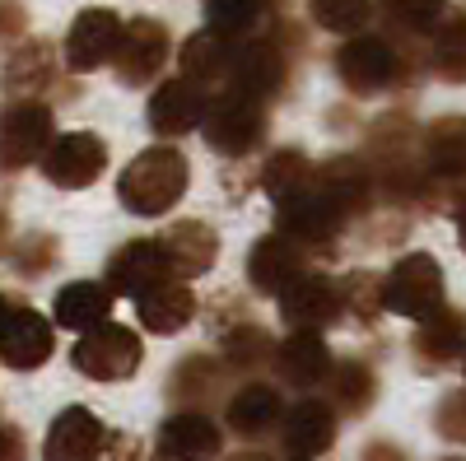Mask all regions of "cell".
Listing matches in <instances>:
<instances>
[{
	"label": "cell",
	"mask_w": 466,
	"mask_h": 461,
	"mask_svg": "<svg viewBox=\"0 0 466 461\" xmlns=\"http://www.w3.org/2000/svg\"><path fill=\"white\" fill-rule=\"evenodd\" d=\"M430 70L443 85H466V10L448 5L443 24L430 37Z\"/></svg>",
	"instance_id": "31"
},
{
	"label": "cell",
	"mask_w": 466,
	"mask_h": 461,
	"mask_svg": "<svg viewBox=\"0 0 466 461\" xmlns=\"http://www.w3.org/2000/svg\"><path fill=\"white\" fill-rule=\"evenodd\" d=\"M56 350V331L43 313H33V307H10L5 326H0V364H10L19 373H33L43 368Z\"/></svg>",
	"instance_id": "14"
},
{
	"label": "cell",
	"mask_w": 466,
	"mask_h": 461,
	"mask_svg": "<svg viewBox=\"0 0 466 461\" xmlns=\"http://www.w3.org/2000/svg\"><path fill=\"white\" fill-rule=\"evenodd\" d=\"M168 52H173V37L159 19H131L122 28V47H116L112 56V70H116V80H122L127 89H140L149 80H159V70L168 65Z\"/></svg>",
	"instance_id": "10"
},
{
	"label": "cell",
	"mask_w": 466,
	"mask_h": 461,
	"mask_svg": "<svg viewBox=\"0 0 466 461\" xmlns=\"http://www.w3.org/2000/svg\"><path fill=\"white\" fill-rule=\"evenodd\" d=\"M457 243H461V252H466V201L457 205Z\"/></svg>",
	"instance_id": "44"
},
{
	"label": "cell",
	"mask_w": 466,
	"mask_h": 461,
	"mask_svg": "<svg viewBox=\"0 0 466 461\" xmlns=\"http://www.w3.org/2000/svg\"><path fill=\"white\" fill-rule=\"evenodd\" d=\"M360 461H410V456H406L397 443H382V438H378V443H369V447L360 452Z\"/></svg>",
	"instance_id": "43"
},
{
	"label": "cell",
	"mask_w": 466,
	"mask_h": 461,
	"mask_svg": "<svg viewBox=\"0 0 466 461\" xmlns=\"http://www.w3.org/2000/svg\"><path fill=\"white\" fill-rule=\"evenodd\" d=\"M340 307L360 322H373L382 313V276L373 271H350L340 280Z\"/></svg>",
	"instance_id": "37"
},
{
	"label": "cell",
	"mask_w": 466,
	"mask_h": 461,
	"mask_svg": "<svg viewBox=\"0 0 466 461\" xmlns=\"http://www.w3.org/2000/svg\"><path fill=\"white\" fill-rule=\"evenodd\" d=\"M43 177L52 182V186H61V191H85V186H94L98 177H103V168H107V145H103V135H94V131H66V135H56L52 145H47V154L43 159Z\"/></svg>",
	"instance_id": "8"
},
{
	"label": "cell",
	"mask_w": 466,
	"mask_h": 461,
	"mask_svg": "<svg viewBox=\"0 0 466 461\" xmlns=\"http://www.w3.org/2000/svg\"><path fill=\"white\" fill-rule=\"evenodd\" d=\"M313 182H318V168L308 164L303 149H276L261 168V186H266L270 201H285V196H294V191L313 186Z\"/></svg>",
	"instance_id": "33"
},
{
	"label": "cell",
	"mask_w": 466,
	"mask_h": 461,
	"mask_svg": "<svg viewBox=\"0 0 466 461\" xmlns=\"http://www.w3.org/2000/svg\"><path fill=\"white\" fill-rule=\"evenodd\" d=\"M382 307L410 322L430 317L434 307H443V266L430 252H406L382 276Z\"/></svg>",
	"instance_id": "5"
},
{
	"label": "cell",
	"mask_w": 466,
	"mask_h": 461,
	"mask_svg": "<svg viewBox=\"0 0 466 461\" xmlns=\"http://www.w3.org/2000/svg\"><path fill=\"white\" fill-rule=\"evenodd\" d=\"M56 80V47L47 37H28L5 61V94L10 98H37Z\"/></svg>",
	"instance_id": "29"
},
{
	"label": "cell",
	"mask_w": 466,
	"mask_h": 461,
	"mask_svg": "<svg viewBox=\"0 0 466 461\" xmlns=\"http://www.w3.org/2000/svg\"><path fill=\"white\" fill-rule=\"evenodd\" d=\"M0 461H24V434L15 425H0Z\"/></svg>",
	"instance_id": "42"
},
{
	"label": "cell",
	"mask_w": 466,
	"mask_h": 461,
	"mask_svg": "<svg viewBox=\"0 0 466 461\" xmlns=\"http://www.w3.org/2000/svg\"><path fill=\"white\" fill-rule=\"evenodd\" d=\"M52 140H56V122H52L47 103L15 98L5 112H0V168L5 173H19V168L37 164Z\"/></svg>",
	"instance_id": "7"
},
{
	"label": "cell",
	"mask_w": 466,
	"mask_h": 461,
	"mask_svg": "<svg viewBox=\"0 0 466 461\" xmlns=\"http://www.w3.org/2000/svg\"><path fill=\"white\" fill-rule=\"evenodd\" d=\"M94 461H145L140 456V438L136 434H107Z\"/></svg>",
	"instance_id": "40"
},
{
	"label": "cell",
	"mask_w": 466,
	"mask_h": 461,
	"mask_svg": "<svg viewBox=\"0 0 466 461\" xmlns=\"http://www.w3.org/2000/svg\"><path fill=\"white\" fill-rule=\"evenodd\" d=\"M434 425H439L443 438L466 443V387L452 392V396H443V406H439V415H434Z\"/></svg>",
	"instance_id": "39"
},
{
	"label": "cell",
	"mask_w": 466,
	"mask_h": 461,
	"mask_svg": "<svg viewBox=\"0 0 466 461\" xmlns=\"http://www.w3.org/2000/svg\"><path fill=\"white\" fill-rule=\"evenodd\" d=\"M331 65L355 98H373L410 80V47H397L387 33H355L345 37V47H336Z\"/></svg>",
	"instance_id": "2"
},
{
	"label": "cell",
	"mask_w": 466,
	"mask_h": 461,
	"mask_svg": "<svg viewBox=\"0 0 466 461\" xmlns=\"http://www.w3.org/2000/svg\"><path fill=\"white\" fill-rule=\"evenodd\" d=\"M373 15L387 24V37H401V47L430 43L448 15V0H373Z\"/></svg>",
	"instance_id": "28"
},
{
	"label": "cell",
	"mask_w": 466,
	"mask_h": 461,
	"mask_svg": "<svg viewBox=\"0 0 466 461\" xmlns=\"http://www.w3.org/2000/svg\"><path fill=\"white\" fill-rule=\"evenodd\" d=\"M112 289L98 285V280H70L66 289H56V303H52V322L66 326V331H94L112 317Z\"/></svg>",
	"instance_id": "27"
},
{
	"label": "cell",
	"mask_w": 466,
	"mask_h": 461,
	"mask_svg": "<svg viewBox=\"0 0 466 461\" xmlns=\"http://www.w3.org/2000/svg\"><path fill=\"white\" fill-rule=\"evenodd\" d=\"M327 392H331V406L340 415H364L378 396V377L364 359H340V364H331Z\"/></svg>",
	"instance_id": "32"
},
{
	"label": "cell",
	"mask_w": 466,
	"mask_h": 461,
	"mask_svg": "<svg viewBox=\"0 0 466 461\" xmlns=\"http://www.w3.org/2000/svg\"><path fill=\"white\" fill-rule=\"evenodd\" d=\"M28 33V10L19 0H0V43H19Z\"/></svg>",
	"instance_id": "41"
},
{
	"label": "cell",
	"mask_w": 466,
	"mask_h": 461,
	"mask_svg": "<svg viewBox=\"0 0 466 461\" xmlns=\"http://www.w3.org/2000/svg\"><path fill=\"white\" fill-rule=\"evenodd\" d=\"M219 387H224V364H215L210 355H191V359H182V364L173 368V377H168L173 401H187V406L210 401Z\"/></svg>",
	"instance_id": "34"
},
{
	"label": "cell",
	"mask_w": 466,
	"mask_h": 461,
	"mask_svg": "<svg viewBox=\"0 0 466 461\" xmlns=\"http://www.w3.org/2000/svg\"><path fill=\"white\" fill-rule=\"evenodd\" d=\"M280 438L294 456H318L336 443V406L318 401V396H303L280 415Z\"/></svg>",
	"instance_id": "23"
},
{
	"label": "cell",
	"mask_w": 466,
	"mask_h": 461,
	"mask_svg": "<svg viewBox=\"0 0 466 461\" xmlns=\"http://www.w3.org/2000/svg\"><path fill=\"white\" fill-rule=\"evenodd\" d=\"M420 164L430 186H457L466 182V117H439L420 135Z\"/></svg>",
	"instance_id": "19"
},
{
	"label": "cell",
	"mask_w": 466,
	"mask_h": 461,
	"mask_svg": "<svg viewBox=\"0 0 466 461\" xmlns=\"http://www.w3.org/2000/svg\"><path fill=\"white\" fill-rule=\"evenodd\" d=\"M122 28H127V19L116 10H107V5L80 10L75 24H70V33H66V65L75 75H94V70L112 65L116 47H122Z\"/></svg>",
	"instance_id": "9"
},
{
	"label": "cell",
	"mask_w": 466,
	"mask_h": 461,
	"mask_svg": "<svg viewBox=\"0 0 466 461\" xmlns=\"http://www.w3.org/2000/svg\"><path fill=\"white\" fill-rule=\"evenodd\" d=\"M461 373H466V355H461Z\"/></svg>",
	"instance_id": "50"
},
{
	"label": "cell",
	"mask_w": 466,
	"mask_h": 461,
	"mask_svg": "<svg viewBox=\"0 0 466 461\" xmlns=\"http://www.w3.org/2000/svg\"><path fill=\"white\" fill-rule=\"evenodd\" d=\"M280 392L276 387H266V382H248V387H238L228 396V429L238 434V438H261L266 429H276L280 425Z\"/></svg>",
	"instance_id": "30"
},
{
	"label": "cell",
	"mask_w": 466,
	"mask_h": 461,
	"mask_svg": "<svg viewBox=\"0 0 466 461\" xmlns=\"http://www.w3.org/2000/svg\"><path fill=\"white\" fill-rule=\"evenodd\" d=\"M136 317L149 336H177L191 317H197V294H191L182 280H164L149 294L136 298Z\"/></svg>",
	"instance_id": "26"
},
{
	"label": "cell",
	"mask_w": 466,
	"mask_h": 461,
	"mask_svg": "<svg viewBox=\"0 0 466 461\" xmlns=\"http://www.w3.org/2000/svg\"><path fill=\"white\" fill-rule=\"evenodd\" d=\"M154 243H159L173 280L206 276L210 266H215V256H219V234H215L210 224H201V219H177V224H168Z\"/></svg>",
	"instance_id": "15"
},
{
	"label": "cell",
	"mask_w": 466,
	"mask_h": 461,
	"mask_svg": "<svg viewBox=\"0 0 466 461\" xmlns=\"http://www.w3.org/2000/svg\"><path fill=\"white\" fill-rule=\"evenodd\" d=\"M289 461H313V456H289Z\"/></svg>",
	"instance_id": "49"
},
{
	"label": "cell",
	"mask_w": 466,
	"mask_h": 461,
	"mask_svg": "<svg viewBox=\"0 0 466 461\" xmlns=\"http://www.w3.org/2000/svg\"><path fill=\"white\" fill-rule=\"evenodd\" d=\"M318 182H322V191H327V196H331L350 219L364 215V210L373 205V191H378L373 168H369V159H360V154H336L331 164L318 168Z\"/></svg>",
	"instance_id": "25"
},
{
	"label": "cell",
	"mask_w": 466,
	"mask_h": 461,
	"mask_svg": "<svg viewBox=\"0 0 466 461\" xmlns=\"http://www.w3.org/2000/svg\"><path fill=\"white\" fill-rule=\"evenodd\" d=\"M224 359L238 364V368H257L266 359H276V345H270L266 331H257V326H233L228 340H224Z\"/></svg>",
	"instance_id": "38"
},
{
	"label": "cell",
	"mask_w": 466,
	"mask_h": 461,
	"mask_svg": "<svg viewBox=\"0 0 466 461\" xmlns=\"http://www.w3.org/2000/svg\"><path fill=\"white\" fill-rule=\"evenodd\" d=\"M331 364L336 359L327 350L322 331H289L276 345V368H280V377L289 382V387H299V392L322 387V382L331 377Z\"/></svg>",
	"instance_id": "21"
},
{
	"label": "cell",
	"mask_w": 466,
	"mask_h": 461,
	"mask_svg": "<svg viewBox=\"0 0 466 461\" xmlns=\"http://www.w3.org/2000/svg\"><path fill=\"white\" fill-rule=\"evenodd\" d=\"M308 15L322 33H336V37H355L369 28L373 19V0H308Z\"/></svg>",
	"instance_id": "36"
},
{
	"label": "cell",
	"mask_w": 466,
	"mask_h": 461,
	"mask_svg": "<svg viewBox=\"0 0 466 461\" xmlns=\"http://www.w3.org/2000/svg\"><path fill=\"white\" fill-rule=\"evenodd\" d=\"M149 461H173V456H164V452H159V456H149Z\"/></svg>",
	"instance_id": "48"
},
{
	"label": "cell",
	"mask_w": 466,
	"mask_h": 461,
	"mask_svg": "<svg viewBox=\"0 0 466 461\" xmlns=\"http://www.w3.org/2000/svg\"><path fill=\"white\" fill-rule=\"evenodd\" d=\"M303 271H308V252L285 234H266L248 252V285L266 298H280Z\"/></svg>",
	"instance_id": "13"
},
{
	"label": "cell",
	"mask_w": 466,
	"mask_h": 461,
	"mask_svg": "<svg viewBox=\"0 0 466 461\" xmlns=\"http://www.w3.org/2000/svg\"><path fill=\"white\" fill-rule=\"evenodd\" d=\"M228 461H270L266 452H238V456H228Z\"/></svg>",
	"instance_id": "46"
},
{
	"label": "cell",
	"mask_w": 466,
	"mask_h": 461,
	"mask_svg": "<svg viewBox=\"0 0 466 461\" xmlns=\"http://www.w3.org/2000/svg\"><path fill=\"white\" fill-rule=\"evenodd\" d=\"M219 447H224V434L201 410H177L159 429V452L173 456V461H215Z\"/></svg>",
	"instance_id": "22"
},
{
	"label": "cell",
	"mask_w": 466,
	"mask_h": 461,
	"mask_svg": "<svg viewBox=\"0 0 466 461\" xmlns=\"http://www.w3.org/2000/svg\"><path fill=\"white\" fill-rule=\"evenodd\" d=\"M289 80V56L285 47L276 43V37H248V43L238 47V56H233V75L228 85L243 89L261 103H270Z\"/></svg>",
	"instance_id": "12"
},
{
	"label": "cell",
	"mask_w": 466,
	"mask_h": 461,
	"mask_svg": "<svg viewBox=\"0 0 466 461\" xmlns=\"http://www.w3.org/2000/svg\"><path fill=\"white\" fill-rule=\"evenodd\" d=\"M107 429L103 419L85 406H66L52 429H47V443H43V461H94L98 447H103Z\"/></svg>",
	"instance_id": "20"
},
{
	"label": "cell",
	"mask_w": 466,
	"mask_h": 461,
	"mask_svg": "<svg viewBox=\"0 0 466 461\" xmlns=\"http://www.w3.org/2000/svg\"><path fill=\"white\" fill-rule=\"evenodd\" d=\"M5 243H10V219H5V210H0V252H5Z\"/></svg>",
	"instance_id": "45"
},
{
	"label": "cell",
	"mask_w": 466,
	"mask_h": 461,
	"mask_svg": "<svg viewBox=\"0 0 466 461\" xmlns=\"http://www.w3.org/2000/svg\"><path fill=\"white\" fill-rule=\"evenodd\" d=\"M164 280H173V276H168V261H164L159 243H154V238H136V243H122L112 252L103 285L112 294H122V298H140V294H149L154 285H164Z\"/></svg>",
	"instance_id": "17"
},
{
	"label": "cell",
	"mask_w": 466,
	"mask_h": 461,
	"mask_svg": "<svg viewBox=\"0 0 466 461\" xmlns=\"http://www.w3.org/2000/svg\"><path fill=\"white\" fill-rule=\"evenodd\" d=\"M345 219H350V215L327 196L322 182H313V186L294 191V196L276 201V234L294 238L303 252H327V247L340 238Z\"/></svg>",
	"instance_id": "4"
},
{
	"label": "cell",
	"mask_w": 466,
	"mask_h": 461,
	"mask_svg": "<svg viewBox=\"0 0 466 461\" xmlns=\"http://www.w3.org/2000/svg\"><path fill=\"white\" fill-rule=\"evenodd\" d=\"M448 461H461V456H448Z\"/></svg>",
	"instance_id": "51"
},
{
	"label": "cell",
	"mask_w": 466,
	"mask_h": 461,
	"mask_svg": "<svg viewBox=\"0 0 466 461\" xmlns=\"http://www.w3.org/2000/svg\"><path fill=\"white\" fill-rule=\"evenodd\" d=\"M5 317H10V303H5V294H0V326H5Z\"/></svg>",
	"instance_id": "47"
},
{
	"label": "cell",
	"mask_w": 466,
	"mask_h": 461,
	"mask_svg": "<svg viewBox=\"0 0 466 461\" xmlns=\"http://www.w3.org/2000/svg\"><path fill=\"white\" fill-rule=\"evenodd\" d=\"M191 186V164L177 145H149L116 177V201L131 215H168Z\"/></svg>",
	"instance_id": "1"
},
{
	"label": "cell",
	"mask_w": 466,
	"mask_h": 461,
	"mask_svg": "<svg viewBox=\"0 0 466 461\" xmlns=\"http://www.w3.org/2000/svg\"><path fill=\"white\" fill-rule=\"evenodd\" d=\"M140 359H145L140 336L131 326H116V322H103V326L85 331L70 350V364L94 382H127L140 368Z\"/></svg>",
	"instance_id": "6"
},
{
	"label": "cell",
	"mask_w": 466,
	"mask_h": 461,
	"mask_svg": "<svg viewBox=\"0 0 466 461\" xmlns=\"http://www.w3.org/2000/svg\"><path fill=\"white\" fill-rule=\"evenodd\" d=\"M410 355L420 359L424 373H439L452 359L461 364V355H466V313L461 307L443 303V307H434L430 317H420V326L410 336Z\"/></svg>",
	"instance_id": "16"
},
{
	"label": "cell",
	"mask_w": 466,
	"mask_h": 461,
	"mask_svg": "<svg viewBox=\"0 0 466 461\" xmlns=\"http://www.w3.org/2000/svg\"><path fill=\"white\" fill-rule=\"evenodd\" d=\"M233 56H238L233 37H224V33H215V28H201V33H191L187 43H182V52H177V70L187 75L191 85L215 89V85H228Z\"/></svg>",
	"instance_id": "24"
},
{
	"label": "cell",
	"mask_w": 466,
	"mask_h": 461,
	"mask_svg": "<svg viewBox=\"0 0 466 461\" xmlns=\"http://www.w3.org/2000/svg\"><path fill=\"white\" fill-rule=\"evenodd\" d=\"M280 313L294 331H322L331 326L345 307H340V285L318 276V271H303L285 294H280Z\"/></svg>",
	"instance_id": "18"
},
{
	"label": "cell",
	"mask_w": 466,
	"mask_h": 461,
	"mask_svg": "<svg viewBox=\"0 0 466 461\" xmlns=\"http://www.w3.org/2000/svg\"><path fill=\"white\" fill-rule=\"evenodd\" d=\"M206 145L215 154H224V159H243V154H252L261 140H266V103L243 94V89H233L224 85L210 107H206Z\"/></svg>",
	"instance_id": "3"
},
{
	"label": "cell",
	"mask_w": 466,
	"mask_h": 461,
	"mask_svg": "<svg viewBox=\"0 0 466 461\" xmlns=\"http://www.w3.org/2000/svg\"><path fill=\"white\" fill-rule=\"evenodd\" d=\"M206 107H210V89H201V85H191L187 75H177V80H164L159 89L149 94L145 117H149L154 135L177 140V135L197 131L206 122Z\"/></svg>",
	"instance_id": "11"
},
{
	"label": "cell",
	"mask_w": 466,
	"mask_h": 461,
	"mask_svg": "<svg viewBox=\"0 0 466 461\" xmlns=\"http://www.w3.org/2000/svg\"><path fill=\"white\" fill-rule=\"evenodd\" d=\"M270 15V0H206V28L224 33V37H252Z\"/></svg>",
	"instance_id": "35"
}]
</instances>
